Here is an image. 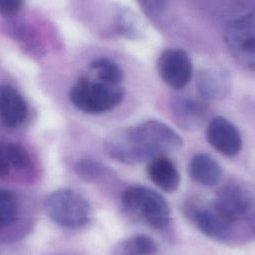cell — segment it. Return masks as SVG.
Masks as SVG:
<instances>
[{
	"mask_svg": "<svg viewBox=\"0 0 255 255\" xmlns=\"http://www.w3.org/2000/svg\"><path fill=\"white\" fill-rule=\"evenodd\" d=\"M182 144L181 136L168 125L157 120H147L117 128L104 141L107 154L128 165L175 152L182 147Z\"/></svg>",
	"mask_w": 255,
	"mask_h": 255,
	"instance_id": "cell-1",
	"label": "cell"
},
{
	"mask_svg": "<svg viewBox=\"0 0 255 255\" xmlns=\"http://www.w3.org/2000/svg\"><path fill=\"white\" fill-rule=\"evenodd\" d=\"M125 98L122 85H111L95 78L82 77L71 88L72 105L86 114L99 115L112 111Z\"/></svg>",
	"mask_w": 255,
	"mask_h": 255,
	"instance_id": "cell-2",
	"label": "cell"
},
{
	"mask_svg": "<svg viewBox=\"0 0 255 255\" xmlns=\"http://www.w3.org/2000/svg\"><path fill=\"white\" fill-rule=\"evenodd\" d=\"M122 203L128 213L152 228H163L170 221L167 201L152 188L142 185L128 186L122 194Z\"/></svg>",
	"mask_w": 255,
	"mask_h": 255,
	"instance_id": "cell-3",
	"label": "cell"
},
{
	"mask_svg": "<svg viewBox=\"0 0 255 255\" xmlns=\"http://www.w3.org/2000/svg\"><path fill=\"white\" fill-rule=\"evenodd\" d=\"M44 208L47 215L58 225L80 228L91 217V205L86 197L71 188H60L46 196Z\"/></svg>",
	"mask_w": 255,
	"mask_h": 255,
	"instance_id": "cell-4",
	"label": "cell"
},
{
	"mask_svg": "<svg viewBox=\"0 0 255 255\" xmlns=\"http://www.w3.org/2000/svg\"><path fill=\"white\" fill-rule=\"evenodd\" d=\"M224 42L231 56L242 67L255 71V8L229 22Z\"/></svg>",
	"mask_w": 255,
	"mask_h": 255,
	"instance_id": "cell-5",
	"label": "cell"
},
{
	"mask_svg": "<svg viewBox=\"0 0 255 255\" xmlns=\"http://www.w3.org/2000/svg\"><path fill=\"white\" fill-rule=\"evenodd\" d=\"M253 204L250 191L241 183L231 181L218 190L211 207L224 221L233 225L250 215Z\"/></svg>",
	"mask_w": 255,
	"mask_h": 255,
	"instance_id": "cell-6",
	"label": "cell"
},
{
	"mask_svg": "<svg viewBox=\"0 0 255 255\" xmlns=\"http://www.w3.org/2000/svg\"><path fill=\"white\" fill-rule=\"evenodd\" d=\"M156 70L160 79L176 91L183 89L193 75L190 57L178 48L164 50L157 59Z\"/></svg>",
	"mask_w": 255,
	"mask_h": 255,
	"instance_id": "cell-7",
	"label": "cell"
},
{
	"mask_svg": "<svg viewBox=\"0 0 255 255\" xmlns=\"http://www.w3.org/2000/svg\"><path fill=\"white\" fill-rule=\"evenodd\" d=\"M208 143L225 156H235L242 148V137L238 128L224 117L212 118L206 128Z\"/></svg>",
	"mask_w": 255,
	"mask_h": 255,
	"instance_id": "cell-8",
	"label": "cell"
},
{
	"mask_svg": "<svg viewBox=\"0 0 255 255\" xmlns=\"http://www.w3.org/2000/svg\"><path fill=\"white\" fill-rule=\"evenodd\" d=\"M171 116L184 130H195L201 127L208 114L207 103L202 99L178 94L170 101Z\"/></svg>",
	"mask_w": 255,
	"mask_h": 255,
	"instance_id": "cell-9",
	"label": "cell"
},
{
	"mask_svg": "<svg viewBox=\"0 0 255 255\" xmlns=\"http://www.w3.org/2000/svg\"><path fill=\"white\" fill-rule=\"evenodd\" d=\"M199 98L204 102L224 99L231 90V78L228 72L220 67L201 68L195 78Z\"/></svg>",
	"mask_w": 255,
	"mask_h": 255,
	"instance_id": "cell-10",
	"label": "cell"
},
{
	"mask_svg": "<svg viewBox=\"0 0 255 255\" xmlns=\"http://www.w3.org/2000/svg\"><path fill=\"white\" fill-rule=\"evenodd\" d=\"M186 211L197 229L205 236L217 240H223L229 236L232 225L224 221L211 205L203 207L191 203L186 206Z\"/></svg>",
	"mask_w": 255,
	"mask_h": 255,
	"instance_id": "cell-11",
	"label": "cell"
},
{
	"mask_svg": "<svg viewBox=\"0 0 255 255\" xmlns=\"http://www.w3.org/2000/svg\"><path fill=\"white\" fill-rule=\"evenodd\" d=\"M27 117L28 107L21 94L9 85H0V123L8 128H16Z\"/></svg>",
	"mask_w": 255,
	"mask_h": 255,
	"instance_id": "cell-12",
	"label": "cell"
},
{
	"mask_svg": "<svg viewBox=\"0 0 255 255\" xmlns=\"http://www.w3.org/2000/svg\"><path fill=\"white\" fill-rule=\"evenodd\" d=\"M148 178L162 191L173 192L180 184V173L175 163L166 155H157L148 160Z\"/></svg>",
	"mask_w": 255,
	"mask_h": 255,
	"instance_id": "cell-13",
	"label": "cell"
},
{
	"mask_svg": "<svg viewBox=\"0 0 255 255\" xmlns=\"http://www.w3.org/2000/svg\"><path fill=\"white\" fill-rule=\"evenodd\" d=\"M188 173L193 181L210 187L219 182L222 175V167L210 154L198 152L189 161Z\"/></svg>",
	"mask_w": 255,
	"mask_h": 255,
	"instance_id": "cell-14",
	"label": "cell"
},
{
	"mask_svg": "<svg viewBox=\"0 0 255 255\" xmlns=\"http://www.w3.org/2000/svg\"><path fill=\"white\" fill-rule=\"evenodd\" d=\"M30 156L19 143L0 141V178L7 177L13 169H23L29 165Z\"/></svg>",
	"mask_w": 255,
	"mask_h": 255,
	"instance_id": "cell-15",
	"label": "cell"
},
{
	"mask_svg": "<svg viewBox=\"0 0 255 255\" xmlns=\"http://www.w3.org/2000/svg\"><path fill=\"white\" fill-rule=\"evenodd\" d=\"M116 32L129 40H139L144 36V25L138 15L128 7H118L114 15Z\"/></svg>",
	"mask_w": 255,
	"mask_h": 255,
	"instance_id": "cell-16",
	"label": "cell"
},
{
	"mask_svg": "<svg viewBox=\"0 0 255 255\" xmlns=\"http://www.w3.org/2000/svg\"><path fill=\"white\" fill-rule=\"evenodd\" d=\"M156 251L155 241L147 235L139 234L118 242L110 255H153Z\"/></svg>",
	"mask_w": 255,
	"mask_h": 255,
	"instance_id": "cell-17",
	"label": "cell"
},
{
	"mask_svg": "<svg viewBox=\"0 0 255 255\" xmlns=\"http://www.w3.org/2000/svg\"><path fill=\"white\" fill-rule=\"evenodd\" d=\"M90 69L94 75L93 78L111 85H121L124 81L123 69L114 61L108 58H98L94 60Z\"/></svg>",
	"mask_w": 255,
	"mask_h": 255,
	"instance_id": "cell-18",
	"label": "cell"
},
{
	"mask_svg": "<svg viewBox=\"0 0 255 255\" xmlns=\"http://www.w3.org/2000/svg\"><path fill=\"white\" fill-rule=\"evenodd\" d=\"M19 204L13 192L0 188V228L12 225L18 218Z\"/></svg>",
	"mask_w": 255,
	"mask_h": 255,
	"instance_id": "cell-19",
	"label": "cell"
},
{
	"mask_svg": "<svg viewBox=\"0 0 255 255\" xmlns=\"http://www.w3.org/2000/svg\"><path fill=\"white\" fill-rule=\"evenodd\" d=\"M76 169L79 174L87 178H96L104 172V166L91 160L79 161L76 165Z\"/></svg>",
	"mask_w": 255,
	"mask_h": 255,
	"instance_id": "cell-20",
	"label": "cell"
},
{
	"mask_svg": "<svg viewBox=\"0 0 255 255\" xmlns=\"http://www.w3.org/2000/svg\"><path fill=\"white\" fill-rule=\"evenodd\" d=\"M23 2L18 0H0V15L11 17L19 13L22 9Z\"/></svg>",
	"mask_w": 255,
	"mask_h": 255,
	"instance_id": "cell-21",
	"label": "cell"
},
{
	"mask_svg": "<svg viewBox=\"0 0 255 255\" xmlns=\"http://www.w3.org/2000/svg\"><path fill=\"white\" fill-rule=\"evenodd\" d=\"M142 7V10L145 12L146 15L150 17H155L160 12L164 10L165 2H158V1H144L139 3Z\"/></svg>",
	"mask_w": 255,
	"mask_h": 255,
	"instance_id": "cell-22",
	"label": "cell"
},
{
	"mask_svg": "<svg viewBox=\"0 0 255 255\" xmlns=\"http://www.w3.org/2000/svg\"><path fill=\"white\" fill-rule=\"evenodd\" d=\"M252 226H253V229H254V231H255V215H254V217H253V219H252Z\"/></svg>",
	"mask_w": 255,
	"mask_h": 255,
	"instance_id": "cell-23",
	"label": "cell"
}]
</instances>
